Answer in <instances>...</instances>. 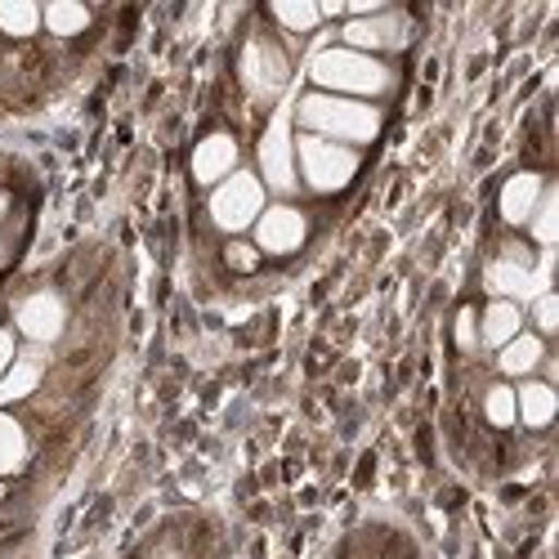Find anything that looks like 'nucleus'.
I'll use <instances>...</instances> for the list:
<instances>
[{
  "mask_svg": "<svg viewBox=\"0 0 559 559\" xmlns=\"http://www.w3.org/2000/svg\"><path fill=\"white\" fill-rule=\"evenodd\" d=\"M520 332H524V313H520L515 300H492L484 309V318H479V341L488 349H501L506 341H515Z\"/></svg>",
  "mask_w": 559,
  "mask_h": 559,
  "instance_id": "nucleus-13",
  "label": "nucleus"
},
{
  "mask_svg": "<svg viewBox=\"0 0 559 559\" xmlns=\"http://www.w3.org/2000/svg\"><path fill=\"white\" fill-rule=\"evenodd\" d=\"M260 211H264V183L255 175H247V170H233L211 198V219L224 233L251 228L260 219Z\"/></svg>",
  "mask_w": 559,
  "mask_h": 559,
  "instance_id": "nucleus-4",
  "label": "nucleus"
},
{
  "mask_svg": "<svg viewBox=\"0 0 559 559\" xmlns=\"http://www.w3.org/2000/svg\"><path fill=\"white\" fill-rule=\"evenodd\" d=\"M233 170H238V139L233 134L202 139L198 153H193V179L198 183H224Z\"/></svg>",
  "mask_w": 559,
  "mask_h": 559,
  "instance_id": "nucleus-9",
  "label": "nucleus"
},
{
  "mask_svg": "<svg viewBox=\"0 0 559 559\" xmlns=\"http://www.w3.org/2000/svg\"><path fill=\"white\" fill-rule=\"evenodd\" d=\"M559 412V399H555V385L546 381H524L515 390V421H524L528 430H546Z\"/></svg>",
  "mask_w": 559,
  "mask_h": 559,
  "instance_id": "nucleus-12",
  "label": "nucleus"
},
{
  "mask_svg": "<svg viewBox=\"0 0 559 559\" xmlns=\"http://www.w3.org/2000/svg\"><path fill=\"white\" fill-rule=\"evenodd\" d=\"M537 219H528L533 224V233H537V242H555V193H542V202H537V211H533Z\"/></svg>",
  "mask_w": 559,
  "mask_h": 559,
  "instance_id": "nucleus-21",
  "label": "nucleus"
},
{
  "mask_svg": "<svg viewBox=\"0 0 559 559\" xmlns=\"http://www.w3.org/2000/svg\"><path fill=\"white\" fill-rule=\"evenodd\" d=\"M313 81L322 90H341V99H345V95H385L394 76L381 59L336 45V50H322L313 59Z\"/></svg>",
  "mask_w": 559,
  "mask_h": 559,
  "instance_id": "nucleus-2",
  "label": "nucleus"
},
{
  "mask_svg": "<svg viewBox=\"0 0 559 559\" xmlns=\"http://www.w3.org/2000/svg\"><path fill=\"white\" fill-rule=\"evenodd\" d=\"M0 497H5V488H0Z\"/></svg>",
  "mask_w": 559,
  "mask_h": 559,
  "instance_id": "nucleus-25",
  "label": "nucleus"
},
{
  "mask_svg": "<svg viewBox=\"0 0 559 559\" xmlns=\"http://www.w3.org/2000/svg\"><path fill=\"white\" fill-rule=\"evenodd\" d=\"M542 358H546V341L537 336V332H520L515 341H506L501 345V358H497V367H501V377H533V371L542 367Z\"/></svg>",
  "mask_w": 559,
  "mask_h": 559,
  "instance_id": "nucleus-14",
  "label": "nucleus"
},
{
  "mask_svg": "<svg viewBox=\"0 0 559 559\" xmlns=\"http://www.w3.org/2000/svg\"><path fill=\"white\" fill-rule=\"evenodd\" d=\"M403 40H407V27H403V14H394V10H381V14H367V19L345 23V50H358V55L399 50Z\"/></svg>",
  "mask_w": 559,
  "mask_h": 559,
  "instance_id": "nucleus-6",
  "label": "nucleus"
},
{
  "mask_svg": "<svg viewBox=\"0 0 559 559\" xmlns=\"http://www.w3.org/2000/svg\"><path fill=\"white\" fill-rule=\"evenodd\" d=\"M542 193H546L542 175H533V170L510 175L506 189H501V219L506 224H528L533 211H537V202H542Z\"/></svg>",
  "mask_w": 559,
  "mask_h": 559,
  "instance_id": "nucleus-10",
  "label": "nucleus"
},
{
  "mask_svg": "<svg viewBox=\"0 0 559 559\" xmlns=\"http://www.w3.org/2000/svg\"><path fill=\"white\" fill-rule=\"evenodd\" d=\"M456 341H461V349H471V345L479 341V336H475V313H471V309L456 318Z\"/></svg>",
  "mask_w": 559,
  "mask_h": 559,
  "instance_id": "nucleus-23",
  "label": "nucleus"
},
{
  "mask_svg": "<svg viewBox=\"0 0 559 559\" xmlns=\"http://www.w3.org/2000/svg\"><path fill=\"white\" fill-rule=\"evenodd\" d=\"M296 170L313 193H336L358 175V153L345 144H332V139L300 134L296 139Z\"/></svg>",
  "mask_w": 559,
  "mask_h": 559,
  "instance_id": "nucleus-3",
  "label": "nucleus"
},
{
  "mask_svg": "<svg viewBox=\"0 0 559 559\" xmlns=\"http://www.w3.org/2000/svg\"><path fill=\"white\" fill-rule=\"evenodd\" d=\"M40 23L50 27L55 36H76L90 27V10L85 5H72V0H55L50 10H40Z\"/></svg>",
  "mask_w": 559,
  "mask_h": 559,
  "instance_id": "nucleus-15",
  "label": "nucleus"
},
{
  "mask_svg": "<svg viewBox=\"0 0 559 559\" xmlns=\"http://www.w3.org/2000/svg\"><path fill=\"white\" fill-rule=\"evenodd\" d=\"M260 166H264V179L273 183V189H283V193L296 189V144L287 139V121H273V130L264 134Z\"/></svg>",
  "mask_w": 559,
  "mask_h": 559,
  "instance_id": "nucleus-7",
  "label": "nucleus"
},
{
  "mask_svg": "<svg viewBox=\"0 0 559 559\" xmlns=\"http://www.w3.org/2000/svg\"><path fill=\"white\" fill-rule=\"evenodd\" d=\"M23 452H27V443H23V430L10 421V416H0V475L19 471Z\"/></svg>",
  "mask_w": 559,
  "mask_h": 559,
  "instance_id": "nucleus-17",
  "label": "nucleus"
},
{
  "mask_svg": "<svg viewBox=\"0 0 559 559\" xmlns=\"http://www.w3.org/2000/svg\"><path fill=\"white\" fill-rule=\"evenodd\" d=\"M10 358H14V341H10L5 332H0V371L10 367Z\"/></svg>",
  "mask_w": 559,
  "mask_h": 559,
  "instance_id": "nucleus-24",
  "label": "nucleus"
},
{
  "mask_svg": "<svg viewBox=\"0 0 559 559\" xmlns=\"http://www.w3.org/2000/svg\"><path fill=\"white\" fill-rule=\"evenodd\" d=\"M260 251H255V242H242V238H233L228 247H224V264L233 269V273H255L260 269Z\"/></svg>",
  "mask_w": 559,
  "mask_h": 559,
  "instance_id": "nucleus-20",
  "label": "nucleus"
},
{
  "mask_svg": "<svg viewBox=\"0 0 559 559\" xmlns=\"http://www.w3.org/2000/svg\"><path fill=\"white\" fill-rule=\"evenodd\" d=\"M40 27V10L27 5V0H0V32L5 36H32Z\"/></svg>",
  "mask_w": 559,
  "mask_h": 559,
  "instance_id": "nucleus-16",
  "label": "nucleus"
},
{
  "mask_svg": "<svg viewBox=\"0 0 559 559\" xmlns=\"http://www.w3.org/2000/svg\"><path fill=\"white\" fill-rule=\"evenodd\" d=\"M537 328H542V336H555V328H559V322H555V296L537 300Z\"/></svg>",
  "mask_w": 559,
  "mask_h": 559,
  "instance_id": "nucleus-22",
  "label": "nucleus"
},
{
  "mask_svg": "<svg viewBox=\"0 0 559 559\" xmlns=\"http://www.w3.org/2000/svg\"><path fill=\"white\" fill-rule=\"evenodd\" d=\"M300 126L318 139H332V144H371L381 134V112L358 99H341V95H305L300 99Z\"/></svg>",
  "mask_w": 559,
  "mask_h": 559,
  "instance_id": "nucleus-1",
  "label": "nucleus"
},
{
  "mask_svg": "<svg viewBox=\"0 0 559 559\" xmlns=\"http://www.w3.org/2000/svg\"><path fill=\"white\" fill-rule=\"evenodd\" d=\"M242 76H247L251 90L273 95V90H283V81H287V55L277 50L273 40H251L247 59H242Z\"/></svg>",
  "mask_w": 559,
  "mask_h": 559,
  "instance_id": "nucleus-8",
  "label": "nucleus"
},
{
  "mask_svg": "<svg viewBox=\"0 0 559 559\" xmlns=\"http://www.w3.org/2000/svg\"><path fill=\"white\" fill-rule=\"evenodd\" d=\"M251 228H255V251L260 255H292L309 238V219L296 206H264Z\"/></svg>",
  "mask_w": 559,
  "mask_h": 559,
  "instance_id": "nucleus-5",
  "label": "nucleus"
},
{
  "mask_svg": "<svg viewBox=\"0 0 559 559\" xmlns=\"http://www.w3.org/2000/svg\"><path fill=\"white\" fill-rule=\"evenodd\" d=\"M269 14H273L277 23H283L287 32H313V27L322 23L318 5H309V0H300V5H273Z\"/></svg>",
  "mask_w": 559,
  "mask_h": 559,
  "instance_id": "nucleus-19",
  "label": "nucleus"
},
{
  "mask_svg": "<svg viewBox=\"0 0 559 559\" xmlns=\"http://www.w3.org/2000/svg\"><path fill=\"white\" fill-rule=\"evenodd\" d=\"M484 416H488L497 430L515 426V390H510V385H492L488 399H484Z\"/></svg>",
  "mask_w": 559,
  "mask_h": 559,
  "instance_id": "nucleus-18",
  "label": "nucleus"
},
{
  "mask_svg": "<svg viewBox=\"0 0 559 559\" xmlns=\"http://www.w3.org/2000/svg\"><path fill=\"white\" fill-rule=\"evenodd\" d=\"M19 328H23V336H32V341H55L59 328H63V305H59V296L36 292L32 300H23Z\"/></svg>",
  "mask_w": 559,
  "mask_h": 559,
  "instance_id": "nucleus-11",
  "label": "nucleus"
}]
</instances>
